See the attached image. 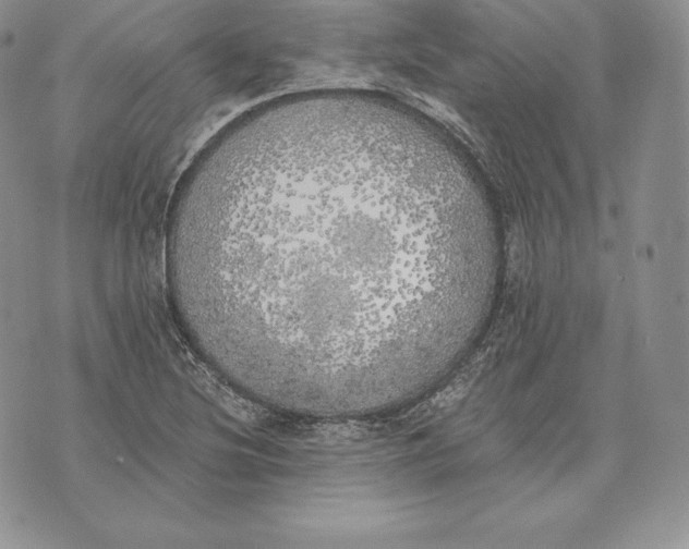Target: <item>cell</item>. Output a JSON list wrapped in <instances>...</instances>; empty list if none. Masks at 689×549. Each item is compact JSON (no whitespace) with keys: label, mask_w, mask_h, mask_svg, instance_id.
<instances>
[{"label":"cell","mask_w":689,"mask_h":549,"mask_svg":"<svg viewBox=\"0 0 689 549\" xmlns=\"http://www.w3.org/2000/svg\"><path fill=\"white\" fill-rule=\"evenodd\" d=\"M397 110L274 103L215 143L173 208L168 281L211 362L268 405L354 412L437 376L489 259L449 220L437 151Z\"/></svg>","instance_id":"obj_1"}]
</instances>
